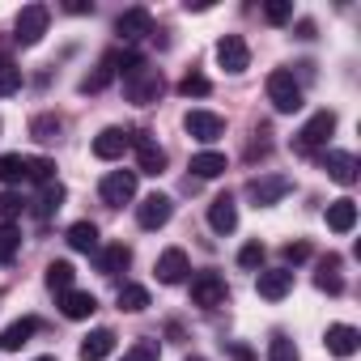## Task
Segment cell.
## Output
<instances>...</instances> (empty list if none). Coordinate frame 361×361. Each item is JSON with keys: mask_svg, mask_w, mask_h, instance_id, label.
<instances>
[{"mask_svg": "<svg viewBox=\"0 0 361 361\" xmlns=\"http://www.w3.org/2000/svg\"><path fill=\"white\" fill-rule=\"evenodd\" d=\"M123 94H128V102H136V106H149V102H157L161 98V73L157 68H132V73H123Z\"/></svg>", "mask_w": 361, "mask_h": 361, "instance_id": "6da1fadb", "label": "cell"}, {"mask_svg": "<svg viewBox=\"0 0 361 361\" xmlns=\"http://www.w3.org/2000/svg\"><path fill=\"white\" fill-rule=\"evenodd\" d=\"M268 102H272V111H281V115L302 111V85L293 81V73H285V68L268 73Z\"/></svg>", "mask_w": 361, "mask_h": 361, "instance_id": "7a4b0ae2", "label": "cell"}, {"mask_svg": "<svg viewBox=\"0 0 361 361\" xmlns=\"http://www.w3.org/2000/svg\"><path fill=\"white\" fill-rule=\"evenodd\" d=\"M289 192H293V178H285V174H259V178H251V183H247V196H251L259 209L281 204Z\"/></svg>", "mask_w": 361, "mask_h": 361, "instance_id": "3957f363", "label": "cell"}, {"mask_svg": "<svg viewBox=\"0 0 361 361\" xmlns=\"http://www.w3.org/2000/svg\"><path fill=\"white\" fill-rule=\"evenodd\" d=\"M336 132V111H314L306 123H302V132H298V149L302 153H314V149H323L327 145V136Z\"/></svg>", "mask_w": 361, "mask_h": 361, "instance_id": "277c9868", "label": "cell"}, {"mask_svg": "<svg viewBox=\"0 0 361 361\" xmlns=\"http://www.w3.org/2000/svg\"><path fill=\"white\" fill-rule=\"evenodd\" d=\"M98 196H102V204L123 209V204L136 196V170H111L102 183H98Z\"/></svg>", "mask_w": 361, "mask_h": 361, "instance_id": "5b68a950", "label": "cell"}, {"mask_svg": "<svg viewBox=\"0 0 361 361\" xmlns=\"http://www.w3.org/2000/svg\"><path fill=\"white\" fill-rule=\"evenodd\" d=\"M47 22H51V9L47 5H26L18 13V43L22 47H35L43 35H47Z\"/></svg>", "mask_w": 361, "mask_h": 361, "instance_id": "8992f818", "label": "cell"}, {"mask_svg": "<svg viewBox=\"0 0 361 361\" xmlns=\"http://www.w3.org/2000/svg\"><path fill=\"white\" fill-rule=\"evenodd\" d=\"M217 64L226 73H234V77L251 68V47L243 43V35H221L217 39Z\"/></svg>", "mask_w": 361, "mask_h": 361, "instance_id": "52a82bcc", "label": "cell"}, {"mask_svg": "<svg viewBox=\"0 0 361 361\" xmlns=\"http://www.w3.org/2000/svg\"><path fill=\"white\" fill-rule=\"evenodd\" d=\"M226 298H230V289H226V281L217 272H200L192 281V302L200 310H217V306H226Z\"/></svg>", "mask_w": 361, "mask_h": 361, "instance_id": "ba28073f", "label": "cell"}, {"mask_svg": "<svg viewBox=\"0 0 361 361\" xmlns=\"http://www.w3.org/2000/svg\"><path fill=\"white\" fill-rule=\"evenodd\" d=\"M170 213H174V200L161 196V192H153V196H145V200L136 204V221H140V230H161V226L170 221Z\"/></svg>", "mask_w": 361, "mask_h": 361, "instance_id": "9c48e42d", "label": "cell"}, {"mask_svg": "<svg viewBox=\"0 0 361 361\" xmlns=\"http://www.w3.org/2000/svg\"><path fill=\"white\" fill-rule=\"evenodd\" d=\"M188 272H192V259H188L183 247H166V251L157 255V281H161V285L188 281Z\"/></svg>", "mask_w": 361, "mask_h": 361, "instance_id": "30bf717a", "label": "cell"}, {"mask_svg": "<svg viewBox=\"0 0 361 361\" xmlns=\"http://www.w3.org/2000/svg\"><path fill=\"white\" fill-rule=\"evenodd\" d=\"M183 128H188V136H196L200 145H213V140L226 132V119L213 115V111H188V115H183Z\"/></svg>", "mask_w": 361, "mask_h": 361, "instance_id": "8fae6325", "label": "cell"}, {"mask_svg": "<svg viewBox=\"0 0 361 361\" xmlns=\"http://www.w3.org/2000/svg\"><path fill=\"white\" fill-rule=\"evenodd\" d=\"M319 161H323V170L336 178L340 188H353V183H357V157H353V153H344V149H327Z\"/></svg>", "mask_w": 361, "mask_h": 361, "instance_id": "7c38bea8", "label": "cell"}, {"mask_svg": "<svg viewBox=\"0 0 361 361\" xmlns=\"http://www.w3.org/2000/svg\"><path fill=\"white\" fill-rule=\"evenodd\" d=\"M128 145H132V132H123V128H102V132L94 136V157H98V161H115V157H123Z\"/></svg>", "mask_w": 361, "mask_h": 361, "instance_id": "4fadbf2b", "label": "cell"}, {"mask_svg": "<svg viewBox=\"0 0 361 361\" xmlns=\"http://www.w3.org/2000/svg\"><path fill=\"white\" fill-rule=\"evenodd\" d=\"M255 289H259V298L281 302V298L293 289V272H289V268H264V272L255 276Z\"/></svg>", "mask_w": 361, "mask_h": 361, "instance_id": "5bb4252c", "label": "cell"}, {"mask_svg": "<svg viewBox=\"0 0 361 361\" xmlns=\"http://www.w3.org/2000/svg\"><path fill=\"white\" fill-rule=\"evenodd\" d=\"M209 226H213V234H234L238 230V209H234V196L230 192H221L209 204Z\"/></svg>", "mask_w": 361, "mask_h": 361, "instance_id": "9a60e30c", "label": "cell"}, {"mask_svg": "<svg viewBox=\"0 0 361 361\" xmlns=\"http://www.w3.org/2000/svg\"><path fill=\"white\" fill-rule=\"evenodd\" d=\"M323 344H327V353H336V357H353V353L361 348V331L348 327V323H331L327 336H323Z\"/></svg>", "mask_w": 361, "mask_h": 361, "instance_id": "2e32d148", "label": "cell"}, {"mask_svg": "<svg viewBox=\"0 0 361 361\" xmlns=\"http://www.w3.org/2000/svg\"><path fill=\"white\" fill-rule=\"evenodd\" d=\"M136 166H140L136 174H153L157 178L166 170V149L157 140H149V136H136Z\"/></svg>", "mask_w": 361, "mask_h": 361, "instance_id": "e0dca14e", "label": "cell"}, {"mask_svg": "<svg viewBox=\"0 0 361 361\" xmlns=\"http://www.w3.org/2000/svg\"><path fill=\"white\" fill-rule=\"evenodd\" d=\"M81 361H106L111 353H115V331L111 327H98V331H90L85 340H81Z\"/></svg>", "mask_w": 361, "mask_h": 361, "instance_id": "ac0fdd59", "label": "cell"}, {"mask_svg": "<svg viewBox=\"0 0 361 361\" xmlns=\"http://www.w3.org/2000/svg\"><path fill=\"white\" fill-rule=\"evenodd\" d=\"M353 226H357V200H348V196L331 200V204H327V230L353 234Z\"/></svg>", "mask_w": 361, "mask_h": 361, "instance_id": "d6986e66", "label": "cell"}, {"mask_svg": "<svg viewBox=\"0 0 361 361\" xmlns=\"http://www.w3.org/2000/svg\"><path fill=\"white\" fill-rule=\"evenodd\" d=\"M60 310H64V319H90L98 310V298L90 289H68V293H60Z\"/></svg>", "mask_w": 361, "mask_h": 361, "instance_id": "ffe728a7", "label": "cell"}, {"mask_svg": "<svg viewBox=\"0 0 361 361\" xmlns=\"http://www.w3.org/2000/svg\"><path fill=\"white\" fill-rule=\"evenodd\" d=\"M35 331H39V319H35V314H26V319H13L5 331H0V348H5V353H18V348H22V344H26Z\"/></svg>", "mask_w": 361, "mask_h": 361, "instance_id": "44dd1931", "label": "cell"}, {"mask_svg": "<svg viewBox=\"0 0 361 361\" xmlns=\"http://www.w3.org/2000/svg\"><path fill=\"white\" fill-rule=\"evenodd\" d=\"M149 26H153L149 9H128V13H119V22H115V30H119L123 39H140V35H149Z\"/></svg>", "mask_w": 361, "mask_h": 361, "instance_id": "7402d4cb", "label": "cell"}, {"mask_svg": "<svg viewBox=\"0 0 361 361\" xmlns=\"http://www.w3.org/2000/svg\"><path fill=\"white\" fill-rule=\"evenodd\" d=\"M128 264H132V251H128L123 243H111V247H102V255H98V268H102V276H119Z\"/></svg>", "mask_w": 361, "mask_h": 361, "instance_id": "603a6c76", "label": "cell"}, {"mask_svg": "<svg viewBox=\"0 0 361 361\" xmlns=\"http://www.w3.org/2000/svg\"><path fill=\"white\" fill-rule=\"evenodd\" d=\"M192 174H196V178H217V174H226V153H217V149L196 153V157H192Z\"/></svg>", "mask_w": 361, "mask_h": 361, "instance_id": "cb8c5ba5", "label": "cell"}, {"mask_svg": "<svg viewBox=\"0 0 361 361\" xmlns=\"http://www.w3.org/2000/svg\"><path fill=\"white\" fill-rule=\"evenodd\" d=\"M68 247L73 251H85V255L98 251V226L94 221H73L68 226Z\"/></svg>", "mask_w": 361, "mask_h": 361, "instance_id": "d4e9b609", "label": "cell"}, {"mask_svg": "<svg viewBox=\"0 0 361 361\" xmlns=\"http://www.w3.org/2000/svg\"><path fill=\"white\" fill-rule=\"evenodd\" d=\"M26 174H30V157H22V153H5V157H0V183H5V188L22 183Z\"/></svg>", "mask_w": 361, "mask_h": 361, "instance_id": "484cf974", "label": "cell"}, {"mask_svg": "<svg viewBox=\"0 0 361 361\" xmlns=\"http://www.w3.org/2000/svg\"><path fill=\"white\" fill-rule=\"evenodd\" d=\"M314 285H319L323 293H340V289H344V281H340V259H336V255H327V259L319 264Z\"/></svg>", "mask_w": 361, "mask_h": 361, "instance_id": "4316f807", "label": "cell"}, {"mask_svg": "<svg viewBox=\"0 0 361 361\" xmlns=\"http://www.w3.org/2000/svg\"><path fill=\"white\" fill-rule=\"evenodd\" d=\"M22 251V230L13 221H0V264H13Z\"/></svg>", "mask_w": 361, "mask_h": 361, "instance_id": "83f0119b", "label": "cell"}, {"mask_svg": "<svg viewBox=\"0 0 361 361\" xmlns=\"http://www.w3.org/2000/svg\"><path fill=\"white\" fill-rule=\"evenodd\" d=\"M73 276H77V268H73L68 259H56V264H47V289H56V293H68V289H73Z\"/></svg>", "mask_w": 361, "mask_h": 361, "instance_id": "f1b7e54d", "label": "cell"}, {"mask_svg": "<svg viewBox=\"0 0 361 361\" xmlns=\"http://www.w3.org/2000/svg\"><path fill=\"white\" fill-rule=\"evenodd\" d=\"M115 68H119V60H115V56H106V60L98 64V73L81 81V94H98V90H106V85H111V77H115Z\"/></svg>", "mask_w": 361, "mask_h": 361, "instance_id": "f546056e", "label": "cell"}, {"mask_svg": "<svg viewBox=\"0 0 361 361\" xmlns=\"http://www.w3.org/2000/svg\"><path fill=\"white\" fill-rule=\"evenodd\" d=\"M60 128H64L60 115H35V119H30V136L43 140V145H51V140L60 136Z\"/></svg>", "mask_w": 361, "mask_h": 361, "instance_id": "4dcf8cb0", "label": "cell"}, {"mask_svg": "<svg viewBox=\"0 0 361 361\" xmlns=\"http://www.w3.org/2000/svg\"><path fill=\"white\" fill-rule=\"evenodd\" d=\"M145 306H149V289H145V285H123V289H119V310L140 314Z\"/></svg>", "mask_w": 361, "mask_h": 361, "instance_id": "1f68e13d", "label": "cell"}, {"mask_svg": "<svg viewBox=\"0 0 361 361\" xmlns=\"http://www.w3.org/2000/svg\"><path fill=\"white\" fill-rule=\"evenodd\" d=\"M178 94H183V98H209L213 94V81L204 73H188L183 81H178Z\"/></svg>", "mask_w": 361, "mask_h": 361, "instance_id": "d6a6232c", "label": "cell"}, {"mask_svg": "<svg viewBox=\"0 0 361 361\" xmlns=\"http://www.w3.org/2000/svg\"><path fill=\"white\" fill-rule=\"evenodd\" d=\"M22 90V68L9 64V60H0V98H13Z\"/></svg>", "mask_w": 361, "mask_h": 361, "instance_id": "836d02e7", "label": "cell"}, {"mask_svg": "<svg viewBox=\"0 0 361 361\" xmlns=\"http://www.w3.org/2000/svg\"><path fill=\"white\" fill-rule=\"evenodd\" d=\"M60 204H64V188H60V183H47L43 196H39V209H35V213H39V217H51Z\"/></svg>", "mask_w": 361, "mask_h": 361, "instance_id": "e575fe53", "label": "cell"}, {"mask_svg": "<svg viewBox=\"0 0 361 361\" xmlns=\"http://www.w3.org/2000/svg\"><path fill=\"white\" fill-rule=\"evenodd\" d=\"M268 361H298V344L289 336H272L268 340Z\"/></svg>", "mask_w": 361, "mask_h": 361, "instance_id": "d590c367", "label": "cell"}, {"mask_svg": "<svg viewBox=\"0 0 361 361\" xmlns=\"http://www.w3.org/2000/svg\"><path fill=\"white\" fill-rule=\"evenodd\" d=\"M157 357H161V348H157L153 340H136V344H132L119 361H157Z\"/></svg>", "mask_w": 361, "mask_h": 361, "instance_id": "8d00e7d4", "label": "cell"}, {"mask_svg": "<svg viewBox=\"0 0 361 361\" xmlns=\"http://www.w3.org/2000/svg\"><path fill=\"white\" fill-rule=\"evenodd\" d=\"M51 174H56V161H51V157H30V174H26V178H35V183L47 188Z\"/></svg>", "mask_w": 361, "mask_h": 361, "instance_id": "74e56055", "label": "cell"}, {"mask_svg": "<svg viewBox=\"0 0 361 361\" xmlns=\"http://www.w3.org/2000/svg\"><path fill=\"white\" fill-rule=\"evenodd\" d=\"M264 18H268L272 26H285V22L293 18V5H289V0H272V5H264Z\"/></svg>", "mask_w": 361, "mask_h": 361, "instance_id": "f35d334b", "label": "cell"}, {"mask_svg": "<svg viewBox=\"0 0 361 361\" xmlns=\"http://www.w3.org/2000/svg\"><path fill=\"white\" fill-rule=\"evenodd\" d=\"M238 264H243V268H251V272H255V268H264V243H247V247L238 251Z\"/></svg>", "mask_w": 361, "mask_h": 361, "instance_id": "ab89813d", "label": "cell"}, {"mask_svg": "<svg viewBox=\"0 0 361 361\" xmlns=\"http://www.w3.org/2000/svg\"><path fill=\"white\" fill-rule=\"evenodd\" d=\"M18 213H22V196L5 192V196H0V221H13Z\"/></svg>", "mask_w": 361, "mask_h": 361, "instance_id": "60d3db41", "label": "cell"}, {"mask_svg": "<svg viewBox=\"0 0 361 361\" xmlns=\"http://www.w3.org/2000/svg\"><path fill=\"white\" fill-rule=\"evenodd\" d=\"M285 259H289V264L310 259V243H285Z\"/></svg>", "mask_w": 361, "mask_h": 361, "instance_id": "b9f144b4", "label": "cell"}, {"mask_svg": "<svg viewBox=\"0 0 361 361\" xmlns=\"http://www.w3.org/2000/svg\"><path fill=\"white\" fill-rule=\"evenodd\" d=\"M298 39H314V22H298Z\"/></svg>", "mask_w": 361, "mask_h": 361, "instance_id": "7bdbcfd3", "label": "cell"}, {"mask_svg": "<svg viewBox=\"0 0 361 361\" xmlns=\"http://www.w3.org/2000/svg\"><path fill=\"white\" fill-rule=\"evenodd\" d=\"M35 361H56V357H35Z\"/></svg>", "mask_w": 361, "mask_h": 361, "instance_id": "ee69618b", "label": "cell"}, {"mask_svg": "<svg viewBox=\"0 0 361 361\" xmlns=\"http://www.w3.org/2000/svg\"><path fill=\"white\" fill-rule=\"evenodd\" d=\"M188 361H204V357H188Z\"/></svg>", "mask_w": 361, "mask_h": 361, "instance_id": "f6af8a7d", "label": "cell"}]
</instances>
